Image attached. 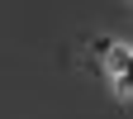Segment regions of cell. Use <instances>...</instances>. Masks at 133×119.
<instances>
[{"mask_svg": "<svg viewBox=\"0 0 133 119\" xmlns=\"http://www.w3.org/2000/svg\"><path fill=\"white\" fill-rule=\"evenodd\" d=\"M128 57H133V48H124V43H114V48H109V57H105V67H109V76H119L124 67H128Z\"/></svg>", "mask_w": 133, "mask_h": 119, "instance_id": "cell-1", "label": "cell"}, {"mask_svg": "<svg viewBox=\"0 0 133 119\" xmlns=\"http://www.w3.org/2000/svg\"><path fill=\"white\" fill-rule=\"evenodd\" d=\"M114 91H119V95H128V100H133V57H128V67H124V72L114 76Z\"/></svg>", "mask_w": 133, "mask_h": 119, "instance_id": "cell-2", "label": "cell"}]
</instances>
